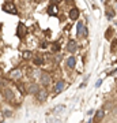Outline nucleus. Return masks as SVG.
Masks as SVG:
<instances>
[{"mask_svg": "<svg viewBox=\"0 0 117 123\" xmlns=\"http://www.w3.org/2000/svg\"><path fill=\"white\" fill-rule=\"evenodd\" d=\"M67 49H68V52L74 53V52H76V49H78V45H76V43H75V41H69L68 45H67Z\"/></svg>", "mask_w": 117, "mask_h": 123, "instance_id": "nucleus-6", "label": "nucleus"}, {"mask_svg": "<svg viewBox=\"0 0 117 123\" xmlns=\"http://www.w3.org/2000/svg\"><path fill=\"white\" fill-rule=\"evenodd\" d=\"M25 30H26V29H25V25H23V23H19V25H18V36H19L21 38H23Z\"/></svg>", "mask_w": 117, "mask_h": 123, "instance_id": "nucleus-10", "label": "nucleus"}, {"mask_svg": "<svg viewBox=\"0 0 117 123\" xmlns=\"http://www.w3.org/2000/svg\"><path fill=\"white\" fill-rule=\"evenodd\" d=\"M59 49H60V48H59V45H57V44L53 45V51H59Z\"/></svg>", "mask_w": 117, "mask_h": 123, "instance_id": "nucleus-17", "label": "nucleus"}, {"mask_svg": "<svg viewBox=\"0 0 117 123\" xmlns=\"http://www.w3.org/2000/svg\"><path fill=\"white\" fill-rule=\"evenodd\" d=\"M10 77H11V78H14V79H19V78L22 77L21 70H14V71H11V74H10Z\"/></svg>", "mask_w": 117, "mask_h": 123, "instance_id": "nucleus-12", "label": "nucleus"}, {"mask_svg": "<svg viewBox=\"0 0 117 123\" xmlns=\"http://www.w3.org/2000/svg\"><path fill=\"white\" fill-rule=\"evenodd\" d=\"M48 12H49V15H57V7H56V4H50V6H49Z\"/></svg>", "mask_w": 117, "mask_h": 123, "instance_id": "nucleus-13", "label": "nucleus"}, {"mask_svg": "<svg viewBox=\"0 0 117 123\" xmlns=\"http://www.w3.org/2000/svg\"><path fill=\"white\" fill-rule=\"evenodd\" d=\"M38 85L37 84H29L27 85V92L29 93H38Z\"/></svg>", "mask_w": 117, "mask_h": 123, "instance_id": "nucleus-8", "label": "nucleus"}, {"mask_svg": "<svg viewBox=\"0 0 117 123\" xmlns=\"http://www.w3.org/2000/svg\"><path fill=\"white\" fill-rule=\"evenodd\" d=\"M78 34H83V37L86 38L87 36H89V31H87V27L83 25L82 22L78 23Z\"/></svg>", "mask_w": 117, "mask_h": 123, "instance_id": "nucleus-3", "label": "nucleus"}, {"mask_svg": "<svg viewBox=\"0 0 117 123\" xmlns=\"http://www.w3.org/2000/svg\"><path fill=\"white\" fill-rule=\"evenodd\" d=\"M37 100L39 101V103H44V101L46 100V97H48V92L45 90V89H42V90H38V93H37Z\"/></svg>", "mask_w": 117, "mask_h": 123, "instance_id": "nucleus-2", "label": "nucleus"}, {"mask_svg": "<svg viewBox=\"0 0 117 123\" xmlns=\"http://www.w3.org/2000/svg\"><path fill=\"white\" fill-rule=\"evenodd\" d=\"M50 1H52L53 4H55V3H56V1H60V0H50Z\"/></svg>", "mask_w": 117, "mask_h": 123, "instance_id": "nucleus-18", "label": "nucleus"}, {"mask_svg": "<svg viewBox=\"0 0 117 123\" xmlns=\"http://www.w3.org/2000/svg\"><path fill=\"white\" fill-rule=\"evenodd\" d=\"M30 56H31L30 52H25V53H23V57H25V59H29Z\"/></svg>", "mask_w": 117, "mask_h": 123, "instance_id": "nucleus-16", "label": "nucleus"}, {"mask_svg": "<svg viewBox=\"0 0 117 123\" xmlns=\"http://www.w3.org/2000/svg\"><path fill=\"white\" fill-rule=\"evenodd\" d=\"M75 57L74 56H69L68 59H67V67H68V68H74L75 67Z\"/></svg>", "mask_w": 117, "mask_h": 123, "instance_id": "nucleus-11", "label": "nucleus"}, {"mask_svg": "<svg viewBox=\"0 0 117 123\" xmlns=\"http://www.w3.org/2000/svg\"><path fill=\"white\" fill-rule=\"evenodd\" d=\"M3 97H4L6 100H14V92L11 90V89H6V90H3Z\"/></svg>", "mask_w": 117, "mask_h": 123, "instance_id": "nucleus-5", "label": "nucleus"}, {"mask_svg": "<svg viewBox=\"0 0 117 123\" xmlns=\"http://www.w3.org/2000/svg\"><path fill=\"white\" fill-rule=\"evenodd\" d=\"M39 81H41V84L42 85H49V82H50V77H49L46 73H42V74L39 75Z\"/></svg>", "mask_w": 117, "mask_h": 123, "instance_id": "nucleus-4", "label": "nucleus"}, {"mask_svg": "<svg viewBox=\"0 0 117 123\" xmlns=\"http://www.w3.org/2000/svg\"><path fill=\"white\" fill-rule=\"evenodd\" d=\"M102 118H104V111L100 110L98 112H97V115H95V123L101 122V119H102Z\"/></svg>", "mask_w": 117, "mask_h": 123, "instance_id": "nucleus-14", "label": "nucleus"}, {"mask_svg": "<svg viewBox=\"0 0 117 123\" xmlns=\"http://www.w3.org/2000/svg\"><path fill=\"white\" fill-rule=\"evenodd\" d=\"M78 17H79V10L78 8H72L71 11H69V18H71L72 21L78 19Z\"/></svg>", "mask_w": 117, "mask_h": 123, "instance_id": "nucleus-9", "label": "nucleus"}, {"mask_svg": "<svg viewBox=\"0 0 117 123\" xmlns=\"http://www.w3.org/2000/svg\"><path fill=\"white\" fill-rule=\"evenodd\" d=\"M3 10H4L6 12H10V14H14V15H17V8H15V6L12 3H6L3 6Z\"/></svg>", "mask_w": 117, "mask_h": 123, "instance_id": "nucleus-1", "label": "nucleus"}, {"mask_svg": "<svg viewBox=\"0 0 117 123\" xmlns=\"http://www.w3.org/2000/svg\"><path fill=\"white\" fill-rule=\"evenodd\" d=\"M89 123H90V122H89Z\"/></svg>", "mask_w": 117, "mask_h": 123, "instance_id": "nucleus-19", "label": "nucleus"}, {"mask_svg": "<svg viewBox=\"0 0 117 123\" xmlns=\"http://www.w3.org/2000/svg\"><path fill=\"white\" fill-rule=\"evenodd\" d=\"M34 63L37 66H39V64H42V59L41 57H34Z\"/></svg>", "mask_w": 117, "mask_h": 123, "instance_id": "nucleus-15", "label": "nucleus"}, {"mask_svg": "<svg viewBox=\"0 0 117 123\" xmlns=\"http://www.w3.org/2000/svg\"><path fill=\"white\" fill-rule=\"evenodd\" d=\"M64 86H65V82H64V81H57L56 86H55V92H56V93L63 92V89H64Z\"/></svg>", "mask_w": 117, "mask_h": 123, "instance_id": "nucleus-7", "label": "nucleus"}]
</instances>
